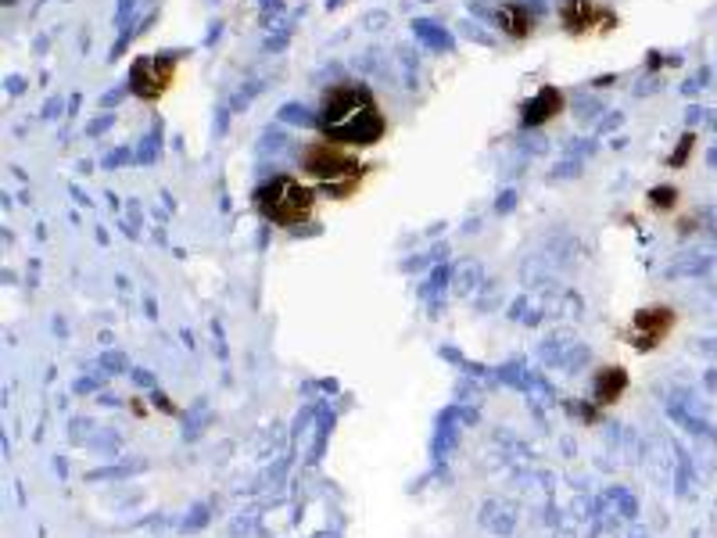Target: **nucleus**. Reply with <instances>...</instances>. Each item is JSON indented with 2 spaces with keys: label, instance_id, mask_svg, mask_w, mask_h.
<instances>
[{
  "label": "nucleus",
  "instance_id": "nucleus-6",
  "mask_svg": "<svg viewBox=\"0 0 717 538\" xmlns=\"http://www.w3.org/2000/svg\"><path fill=\"white\" fill-rule=\"evenodd\" d=\"M560 22H563L567 36H596V33H610L617 25V15L596 0H567L560 7Z\"/></svg>",
  "mask_w": 717,
  "mask_h": 538
},
{
  "label": "nucleus",
  "instance_id": "nucleus-3",
  "mask_svg": "<svg viewBox=\"0 0 717 538\" xmlns=\"http://www.w3.org/2000/svg\"><path fill=\"white\" fill-rule=\"evenodd\" d=\"M251 201H255V212L266 223H273L280 230H295L301 223H308L312 212H316V187L284 173V177H273L266 179V183H258L255 194H251Z\"/></svg>",
  "mask_w": 717,
  "mask_h": 538
},
{
  "label": "nucleus",
  "instance_id": "nucleus-11",
  "mask_svg": "<svg viewBox=\"0 0 717 538\" xmlns=\"http://www.w3.org/2000/svg\"><path fill=\"white\" fill-rule=\"evenodd\" d=\"M692 147H696V133H685V137H682V144H678V151L667 158V166H685Z\"/></svg>",
  "mask_w": 717,
  "mask_h": 538
},
{
  "label": "nucleus",
  "instance_id": "nucleus-2",
  "mask_svg": "<svg viewBox=\"0 0 717 538\" xmlns=\"http://www.w3.org/2000/svg\"><path fill=\"white\" fill-rule=\"evenodd\" d=\"M301 173L312 179L330 201H348L352 194H358V187H362V179H366L369 169L348 147L319 137V140H312L301 151Z\"/></svg>",
  "mask_w": 717,
  "mask_h": 538
},
{
  "label": "nucleus",
  "instance_id": "nucleus-8",
  "mask_svg": "<svg viewBox=\"0 0 717 538\" xmlns=\"http://www.w3.org/2000/svg\"><path fill=\"white\" fill-rule=\"evenodd\" d=\"M563 90H556V86H541L538 90V97H531L528 105H524V112H520V126H549V122L556 119L560 112H563Z\"/></svg>",
  "mask_w": 717,
  "mask_h": 538
},
{
  "label": "nucleus",
  "instance_id": "nucleus-9",
  "mask_svg": "<svg viewBox=\"0 0 717 538\" xmlns=\"http://www.w3.org/2000/svg\"><path fill=\"white\" fill-rule=\"evenodd\" d=\"M499 25H502V33H506L510 40H524V36H531V29H535V15H531L524 4H502V7H499Z\"/></svg>",
  "mask_w": 717,
  "mask_h": 538
},
{
  "label": "nucleus",
  "instance_id": "nucleus-4",
  "mask_svg": "<svg viewBox=\"0 0 717 538\" xmlns=\"http://www.w3.org/2000/svg\"><path fill=\"white\" fill-rule=\"evenodd\" d=\"M674 323H678V312L671 309V305H646V309H639L635 316H631V323L624 327V341L631 345V349H639V352H653L660 349L667 338H671V330H674Z\"/></svg>",
  "mask_w": 717,
  "mask_h": 538
},
{
  "label": "nucleus",
  "instance_id": "nucleus-7",
  "mask_svg": "<svg viewBox=\"0 0 717 538\" xmlns=\"http://www.w3.org/2000/svg\"><path fill=\"white\" fill-rule=\"evenodd\" d=\"M628 391V370L624 366H599L592 377V395H596V410H610L624 399Z\"/></svg>",
  "mask_w": 717,
  "mask_h": 538
},
{
  "label": "nucleus",
  "instance_id": "nucleus-1",
  "mask_svg": "<svg viewBox=\"0 0 717 538\" xmlns=\"http://www.w3.org/2000/svg\"><path fill=\"white\" fill-rule=\"evenodd\" d=\"M319 133L341 147H373L388 133V116L380 112V101L366 83H334L323 90L319 105Z\"/></svg>",
  "mask_w": 717,
  "mask_h": 538
},
{
  "label": "nucleus",
  "instance_id": "nucleus-5",
  "mask_svg": "<svg viewBox=\"0 0 717 538\" xmlns=\"http://www.w3.org/2000/svg\"><path fill=\"white\" fill-rule=\"evenodd\" d=\"M173 79H177V58H173V55L136 58L133 61V68H129V90H133L140 101H147V105L162 101V97L169 94Z\"/></svg>",
  "mask_w": 717,
  "mask_h": 538
},
{
  "label": "nucleus",
  "instance_id": "nucleus-10",
  "mask_svg": "<svg viewBox=\"0 0 717 538\" xmlns=\"http://www.w3.org/2000/svg\"><path fill=\"white\" fill-rule=\"evenodd\" d=\"M650 205H653L657 212H674V205H678V190H674V187H657V190L650 194Z\"/></svg>",
  "mask_w": 717,
  "mask_h": 538
}]
</instances>
